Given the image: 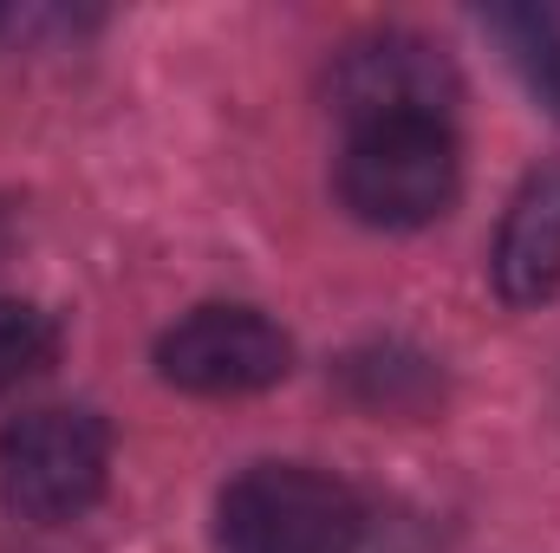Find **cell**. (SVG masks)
Returning a JSON list of instances; mask_svg holds the SVG:
<instances>
[{
  "label": "cell",
  "mask_w": 560,
  "mask_h": 553,
  "mask_svg": "<svg viewBox=\"0 0 560 553\" xmlns=\"http://www.w3.org/2000/svg\"><path fill=\"white\" fill-rule=\"evenodd\" d=\"M365 528L359 495L306 462H255L222 489V553H352Z\"/></svg>",
  "instance_id": "1"
},
{
  "label": "cell",
  "mask_w": 560,
  "mask_h": 553,
  "mask_svg": "<svg viewBox=\"0 0 560 553\" xmlns=\"http://www.w3.org/2000/svg\"><path fill=\"white\" fill-rule=\"evenodd\" d=\"M112 475V430L92 411H26L0 430V502L20 521H79Z\"/></svg>",
  "instance_id": "2"
},
{
  "label": "cell",
  "mask_w": 560,
  "mask_h": 553,
  "mask_svg": "<svg viewBox=\"0 0 560 553\" xmlns=\"http://www.w3.org/2000/svg\"><path fill=\"white\" fill-rule=\"evenodd\" d=\"M463 189L450 125H372L339 156V202L365 228H423Z\"/></svg>",
  "instance_id": "3"
},
{
  "label": "cell",
  "mask_w": 560,
  "mask_h": 553,
  "mask_svg": "<svg viewBox=\"0 0 560 553\" xmlns=\"http://www.w3.org/2000/svg\"><path fill=\"white\" fill-rule=\"evenodd\" d=\"M339 118L352 131L372 125H450L463 79L450 66V52L436 39H423L411 26H378L339 46L332 79H326Z\"/></svg>",
  "instance_id": "4"
},
{
  "label": "cell",
  "mask_w": 560,
  "mask_h": 553,
  "mask_svg": "<svg viewBox=\"0 0 560 553\" xmlns=\"http://www.w3.org/2000/svg\"><path fill=\"white\" fill-rule=\"evenodd\" d=\"M293 339L255 306H196L156 339V378L189 398H248L287 378Z\"/></svg>",
  "instance_id": "5"
},
{
  "label": "cell",
  "mask_w": 560,
  "mask_h": 553,
  "mask_svg": "<svg viewBox=\"0 0 560 553\" xmlns=\"http://www.w3.org/2000/svg\"><path fill=\"white\" fill-rule=\"evenodd\" d=\"M489 268H495V293L509 306H541L560 286V163L535 169L515 189Z\"/></svg>",
  "instance_id": "6"
},
{
  "label": "cell",
  "mask_w": 560,
  "mask_h": 553,
  "mask_svg": "<svg viewBox=\"0 0 560 553\" xmlns=\"http://www.w3.org/2000/svg\"><path fill=\"white\" fill-rule=\"evenodd\" d=\"M482 26L509 52V66L528 85V98L548 118H560V13L555 7H489Z\"/></svg>",
  "instance_id": "7"
},
{
  "label": "cell",
  "mask_w": 560,
  "mask_h": 553,
  "mask_svg": "<svg viewBox=\"0 0 560 553\" xmlns=\"http://www.w3.org/2000/svg\"><path fill=\"white\" fill-rule=\"evenodd\" d=\"M52 352H59L52 319L39 306H26V299H0V391L39 378L52 365Z\"/></svg>",
  "instance_id": "8"
},
{
  "label": "cell",
  "mask_w": 560,
  "mask_h": 553,
  "mask_svg": "<svg viewBox=\"0 0 560 553\" xmlns=\"http://www.w3.org/2000/svg\"><path fill=\"white\" fill-rule=\"evenodd\" d=\"M0 26H7V13H0Z\"/></svg>",
  "instance_id": "9"
}]
</instances>
